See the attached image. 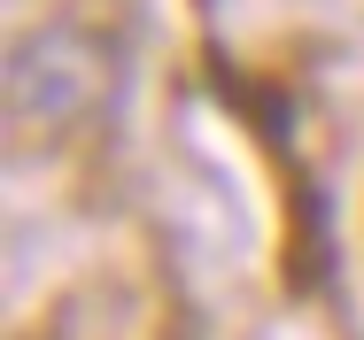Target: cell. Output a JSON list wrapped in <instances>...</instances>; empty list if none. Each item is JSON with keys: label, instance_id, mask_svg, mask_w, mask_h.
Instances as JSON below:
<instances>
[{"label": "cell", "instance_id": "6da1fadb", "mask_svg": "<svg viewBox=\"0 0 364 340\" xmlns=\"http://www.w3.org/2000/svg\"><path fill=\"white\" fill-rule=\"evenodd\" d=\"M109 85H117V55L93 31L47 23L8 55V124L16 139H70L109 109Z\"/></svg>", "mask_w": 364, "mask_h": 340}]
</instances>
